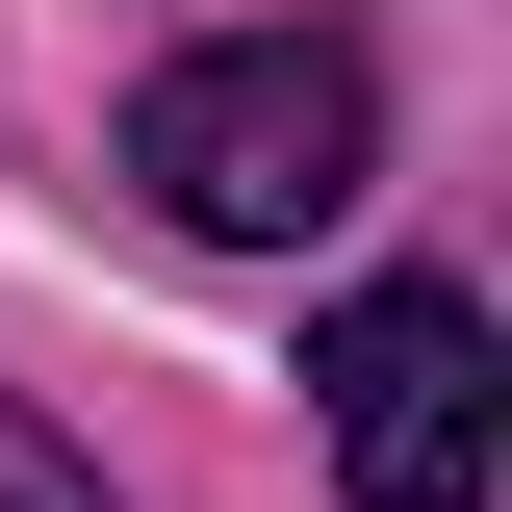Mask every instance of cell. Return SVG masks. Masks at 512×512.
I'll return each mask as SVG.
<instances>
[{"mask_svg": "<svg viewBox=\"0 0 512 512\" xmlns=\"http://www.w3.org/2000/svg\"><path fill=\"white\" fill-rule=\"evenodd\" d=\"M128 180L180 205L205 256H308L333 205L384 180V77L333 52V26H231V52H180L128 103Z\"/></svg>", "mask_w": 512, "mask_h": 512, "instance_id": "6da1fadb", "label": "cell"}, {"mask_svg": "<svg viewBox=\"0 0 512 512\" xmlns=\"http://www.w3.org/2000/svg\"><path fill=\"white\" fill-rule=\"evenodd\" d=\"M308 384H333V487L359 512H487L512 384H487V308H461V282H359V308L308 333Z\"/></svg>", "mask_w": 512, "mask_h": 512, "instance_id": "7a4b0ae2", "label": "cell"}, {"mask_svg": "<svg viewBox=\"0 0 512 512\" xmlns=\"http://www.w3.org/2000/svg\"><path fill=\"white\" fill-rule=\"evenodd\" d=\"M0 512H103V487H77V461L26 436V410H0Z\"/></svg>", "mask_w": 512, "mask_h": 512, "instance_id": "3957f363", "label": "cell"}]
</instances>
